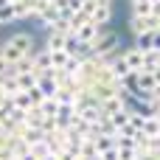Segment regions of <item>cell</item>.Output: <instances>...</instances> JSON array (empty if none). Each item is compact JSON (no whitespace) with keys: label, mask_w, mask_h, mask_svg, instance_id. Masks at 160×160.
I'll return each mask as SVG.
<instances>
[{"label":"cell","mask_w":160,"mask_h":160,"mask_svg":"<svg viewBox=\"0 0 160 160\" xmlns=\"http://www.w3.org/2000/svg\"><path fill=\"white\" fill-rule=\"evenodd\" d=\"M158 87H160L158 73H146V70L135 73V96H158Z\"/></svg>","instance_id":"obj_3"},{"label":"cell","mask_w":160,"mask_h":160,"mask_svg":"<svg viewBox=\"0 0 160 160\" xmlns=\"http://www.w3.org/2000/svg\"><path fill=\"white\" fill-rule=\"evenodd\" d=\"M121 59H124V65H127V70L129 73H141L143 70V51L141 48H127V51H121Z\"/></svg>","instance_id":"obj_6"},{"label":"cell","mask_w":160,"mask_h":160,"mask_svg":"<svg viewBox=\"0 0 160 160\" xmlns=\"http://www.w3.org/2000/svg\"><path fill=\"white\" fill-rule=\"evenodd\" d=\"M11 22H17V14H14L11 3H8V6L0 8V28H3V25H11Z\"/></svg>","instance_id":"obj_14"},{"label":"cell","mask_w":160,"mask_h":160,"mask_svg":"<svg viewBox=\"0 0 160 160\" xmlns=\"http://www.w3.org/2000/svg\"><path fill=\"white\" fill-rule=\"evenodd\" d=\"M37 110H39V115H45V118H53V115H56V110H59V104H56V98H45V101H42Z\"/></svg>","instance_id":"obj_13"},{"label":"cell","mask_w":160,"mask_h":160,"mask_svg":"<svg viewBox=\"0 0 160 160\" xmlns=\"http://www.w3.org/2000/svg\"><path fill=\"white\" fill-rule=\"evenodd\" d=\"M141 132H143L146 138H160V118H158V115H146Z\"/></svg>","instance_id":"obj_11"},{"label":"cell","mask_w":160,"mask_h":160,"mask_svg":"<svg viewBox=\"0 0 160 160\" xmlns=\"http://www.w3.org/2000/svg\"><path fill=\"white\" fill-rule=\"evenodd\" d=\"M34 51H37V39H34V34H28V31H17V34H11L8 39L0 42V56H3L8 65H14V62L31 56Z\"/></svg>","instance_id":"obj_1"},{"label":"cell","mask_w":160,"mask_h":160,"mask_svg":"<svg viewBox=\"0 0 160 160\" xmlns=\"http://www.w3.org/2000/svg\"><path fill=\"white\" fill-rule=\"evenodd\" d=\"M98 31H101V28H96V25H93V22L87 20V22H82V28H79V31H76L73 37H76V39H79L82 45H87V48H90V45H93V39L98 37Z\"/></svg>","instance_id":"obj_9"},{"label":"cell","mask_w":160,"mask_h":160,"mask_svg":"<svg viewBox=\"0 0 160 160\" xmlns=\"http://www.w3.org/2000/svg\"><path fill=\"white\" fill-rule=\"evenodd\" d=\"M160 25V14H149V17H129V31H132V37L138 39V37H143V34H149V31H158Z\"/></svg>","instance_id":"obj_4"},{"label":"cell","mask_w":160,"mask_h":160,"mask_svg":"<svg viewBox=\"0 0 160 160\" xmlns=\"http://www.w3.org/2000/svg\"><path fill=\"white\" fill-rule=\"evenodd\" d=\"M135 160H160V152H138Z\"/></svg>","instance_id":"obj_15"},{"label":"cell","mask_w":160,"mask_h":160,"mask_svg":"<svg viewBox=\"0 0 160 160\" xmlns=\"http://www.w3.org/2000/svg\"><path fill=\"white\" fill-rule=\"evenodd\" d=\"M129 104L115 93V96H110V98H104V101H98V110H101V115L104 118H110V115H115V112H124Z\"/></svg>","instance_id":"obj_8"},{"label":"cell","mask_w":160,"mask_h":160,"mask_svg":"<svg viewBox=\"0 0 160 160\" xmlns=\"http://www.w3.org/2000/svg\"><path fill=\"white\" fill-rule=\"evenodd\" d=\"M98 160H118V152H115V149H107V152L98 155Z\"/></svg>","instance_id":"obj_16"},{"label":"cell","mask_w":160,"mask_h":160,"mask_svg":"<svg viewBox=\"0 0 160 160\" xmlns=\"http://www.w3.org/2000/svg\"><path fill=\"white\" fill-rule=\"evenodd\" d=\"M56 90H59V84H56V79H53V70L37 76V93H39L42 98H53Z\"/></svg>","instance_id":"obj_7"},{"label":"cell","mask_w":160,"mask_h":160,"mask_svg":"<svg viewBox=\"0 0 160 160\" xmlns=\"http://www.w3.org/2000/svg\"><path fill=\"white\" fill-rule=\"evenodd\" d=\"M65 42H68V37L48 31V39H45V51H48V53H53V51H65Z\"/></svg>","instance_id":"obj_12"},{"label":"cell","mask_w":160,"mask_h":160,"mask_svg":"<svg viewBox=\"0 0 160 160\" xmlns=\"http://www.w3.org/2000/svg\"><path fill=\"white\" fill-rule=\"evenodd\" d=\"M98 3H110V6H112V3H115V0H98Z\"/></svg>","instance_id":"obj_18"},{"label":"cell","mask_w":160,"mask_h":160,"mask_svg":"<svg viewBox=\"0 0 160 160\" xmlns=\"http://www.w3.org/2000/svg\"><path fill=\"white\" fill-rule=\"evenodd\" d=\"M90 22L96 28H110V22H112V6L110 3H96V8L90 11Z\"/></svg>","instance_id":"obj_5"},{"label":"cell","mask_w":160,"mask_h":160,"mask_svg":"<svg viewBox=\"0 0 160 160\" xmlns=\"http://www.w3.org/2000/svg\"><path fill=\"white\" fill-rule=\"evenodd\" d=\"M118 53H121V39H118V34H115L112 28H101L98 37H96L93 45H90V56H96V59H112V56H118Z\"/></svg>","instance_id":"obj_2"},{"label":"cell","mask_w":160,"mask_h":160,"mask_svg":"<svg viewBox=\"0 0 160 160\" xmlns=\"http://www.w3.org/2000/svg\"><path fill=\"white\" fill-rule=\"evenodd\" d=\"M39 160H56V155H53V152H48V155H42Z\"/></svg>","instance_id":"obj_17"},{"label":"cell","mask_w":160,"mask_h":160,"mask_svg":"<svg viewBox=\"0 0 160 160\" xmlns=\"http://www.w3.org/2000/svg\"><path fill=\"white\" fill-rule=\"evenodd\" d=\"M31 62H34V70H37V76H42V73L53 70V68H51V56H48V51H45V48L34 51V53H31Z\"/></svg>","instance_id":"obj_10"}]
</instances>
